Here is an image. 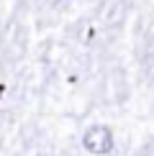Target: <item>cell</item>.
Instances as JSON below:
<instances>
[{"label": "cell", "mask_w": 154, "mask_h": 156, "mask_svg": "<svg viewBox=\"0 0 154 156\" xmlns=\"http://www.w3.org/2000/svg\"><path fill=\"white\" fill-rule=\"evenodd\" d=\"M82 146H85L90 154H95V156L111 154L113 151V131L108 126H103V123L90 126L85 131V136H82Z\"/></svg>", "instance_id": "obj_1"}]
</instances>
